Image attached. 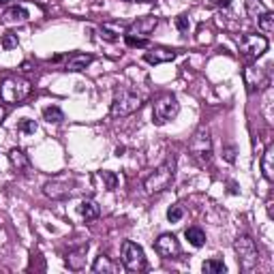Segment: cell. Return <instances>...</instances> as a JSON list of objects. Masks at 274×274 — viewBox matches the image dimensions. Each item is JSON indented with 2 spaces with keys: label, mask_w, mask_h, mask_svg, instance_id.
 <instances>
[{
  "label": "cell",
  "mask_w": 274,
  "mask_h": 274,
  "mask_svg": "<svg viewBox=\"0 0 274 274\" xmlns=\"http://www.w3.org/2000/svg\"><path fill=\"white\" fill-rule=\"evenodd\" d=\"M26 20H28L26 7H11L4 11V15H2V24H22Z\"/></svg>",
  "instance_id": "17"
},
{
  "label": "cell",
  "mask_w": 274,
  "mask_h": 274,
  "mask_svg": "<svg viewBox=\"0 0 274 274\" xmlns=\"http://www.w3.org/2000/svg\"><path fill=\"white\" fill-rule=\"evenodd\" d=\"M77 212L82 214V219L92 221V219H99V214H101V206H99L95 199H84V202L77 206Z\"/></svg>",
  "instance_id": "16"
},
{
  "label": "cell",
  "mask_w": 274,
  "mask_h": 274,
  "mask_svg": "<svg viewBox=\"0 0 274 274\" xmlns=\"http://www.w3.org/2000/svg\"><path fill=\"white\" fill-rule=\"evenodd\" d=\"M122 266L127 268L131 272H139L146 268V255H144V248L139 244H135V242L127 240L122 244Z\"/></svg>",
  "instance_id": "7"
},
{
  "label": "cell",
  "mask_w": 274,
  "mask_h": 274,
  "mask_svg": "<svg viewBox=\"0 0 274 274\" xmlns=\"http://www.w3.org/2000/svg\"><path fill=\"white\" fill-rule=\"evenodd\" d=\"M261 170H264V176L268 180L274 178V148L272 146L264 152V159H261Z\"/></svg>",
  "instance_id": "20"
},
{
  "label": "cell",
  "mask_w": 274,
  "mask_h": 274,
  "mask_svg": "<svg viewBox=\"0 0 274 274\" xmlns=\"http://www.w3.org/2000/svg\"><path fill=\"white\" fill-rule=\"evenodd\" d=\"M141 107V97H137L133 90L120 88L116 90L114 103H111V114L114 116H129Z\"/></svg>",
  "instance_id": "5"
},
{
  "label": "cell",
  "mask_w": 274,
  "mask_h": 274,
  "mask_svg": "<svg viewBox=\"0 0 274 274\" xmlns=\"http://www.w3.org/2000/svg\"><path fill=\"white\" fill-rule=\"evenodd\" d=\"M154 248H157V253L161 255V257L171 259L180 253V242L173 234H163V236H159L157 242H154Z\"/></svg>",
  "instance_id": "11"
},
{
  "label": "cell",
  "mask_w": 274,
  "mask_h": 274,
  "mask_svg": "<svg viewBox=\"0 0 274 274\" xmlns=\"http://www.w3.org/2000/svg\"><path fill=\"white\" fill-rule=\"evenodd\" d=\"M259 28L264 30V33H274V13L272 11H268L259 17Z\"/></svg>",
  "instance_id": "26"
},
{
  "label": "cell",
  "mask_w": 274,
  "mask_h": 274,
  "mask_svg": "<svg viewBox=\"0 0 274 274\" xmlns=\"http://www.w3.org/2000/svg\"><path fill=\"white\" fill-rule=\"evenodd\" d=\"M43 193L52 199H67L75 193V180L71 176H60V178H54L43 186Z\"/></svg>",
  "instance_id": "8"
},
{
  "label": "cell",
  "mask_w": 274,
  "mask_h": 274,
  "mask_svg": "<svg viewBox=\"0 0 274 274\" xmlns=\"http://www.w3.org/2000/svg\"><path fill=\"white\" fill-rule=\"evenodd\" d=\"M176 28L180 30V33H189L191 30V22H189V17H184V15H178L176 17Z\"/></svg>",
  "instance_id": "31"
},
{
  "label": "cell",
  "mask_w": 274,
  "mask_h": 274,
  "mask_svg": "<svg viewBox=\"0 0 274 274\" xmlns=\"http://www.w3.org/2000/svg\"><path fill=\"white\" fill-rule=\"evenodd\" d=\"M182 216H184V210L180 208V206H171V208L167 210V221L170 223H178Z\"/></svg>",
  "instance_id": "29"
},
{
  "label": "cell",
  "mask_w": 274,
  "mask_h": 274,
  "mask_svg": "<svg viewBox=\"0 0 274 274\" xmlns=\"http://www.w3.org/2000/svg\"><path fill=\"white\" fill-rule=\"evenodd\" d=\"M234 248H236V255H238V261H240L242 270H244V272H253L255 268H257V261H259L255 242L248 238V236H238L236 242H234Z\"/></svg>",
  "instance_id": "3"
},
{
  "label": "cell",
  "mask_w": 274,
  "mask_h": 274,
  "mask_svg": "<svg viewBox=\"0 0 274 274\" xmlns=\"http://www.w3.org/2000/svg\"><path fill=\"white\" fill-rule=\"evenodd\" d=\"M244 4H246V13L251 17H261L264 13H268V7L261 0H244Z\"/></svg>",
  "instance_id": "23"
},
{
  "label": "cell",
  "mask_w": 274,
  "mask_h": 274,
  "mask_svg": "<svg viewBox=\"0 0 274 274\" xmlns=\"http://www.w3.org/2000/svg\"><path fill=\"white\" fill-rule=\"evenodd\" d=\"M99 33H101V36H103V39L105 41H109V43H114V41H118V36H116V33H114V30H109V28H99Z\"/></svg>",
  "instance_id": "32"
},
{
  "label": "cell",
  "mask_w": 274,
  "mask_h": 274,
  "mask_svg": "<svg viewBox=\"0 0 274 274\" xmlns=\"http://www.w3.org/2000/svg\"><path fill=\"white\" fill-rule=\"evenodd\" d=\"M17 43H20V39H17V34H13V33H7L2 36V47L4 49H13V47H17Z\"/></svg>",
  "instance_id": "30"
},
{
  "label": "cell",
  "mask_w": 274,
  "mask_h": 274,
  "mask_svg": "<svg viewBox=\"0 0 274 274\" xmlns=\"http://www.w3.org/2000/svg\"><path fill=\"white\" fill-rule=\"evenodd\" d=\"M90 62H92V56L88 54H73L67 60V71H84Z\"/></svg>",
  "instance_id": "18"
},
{
  "label": "cell",
  "mask_w": 274,
  "mask_h": 274,
  "mask_svg": "<svg viewBox=\"0 0 274 274\" xmlns=\"http://www.w3.org/2000/svg\"><path fill=\"white\" fill-rule=\"evenodd\" d=\"M129 47H148V39H141V36H135V34H127L124 36Z\"/></svg>",
  "instance_id": "27"
},
{
  "label": "cell",
  "mask_w": 274,
  "mask_h": 274,
  "mask_svg": "<svg viewBox=\"0 0 274 274\" xmlns=\"http://www.w3.org/2000/svg\"><path fill=\"white\" fill-rule=\"evenodd\" d=\"M223 157H225L227 163H234V161H236V148L234 146H225V150H223Z\"/></svg>",
  "instance_id": "33"
},
{
  "label": "cell",
  "mask_w": 274,
  "mask_h": 274,
  "mask_svg": "<svg viewBox=\"0 0 274 274\" xmlns=\"http://www.w3.org/2000/svg\"><path fill=\"white\" fill-rule=\"evenodd\" d=\"M9 161H11V165L15 167L17 171H24V170H28V157L24 154V150H20V148H13V150L9 152Z\"/></svg>",
  "instance_id": "19"
},
{
  "label": "cell",
  "mask_w": 274,
  "mask_h": 274,
  "mask_svg": "<svg viewBox=\"0 0 274 274\" xmlns=\"http://www.w3.org/2000/svg\"><path fill=\"white\" fill-rule=\"evenodd\" d=\"M238 45H240V52H244L246 56H251V58H259V56L268 49V39H266V36H261V34H244L238 41Z\"/></svg>",
  "instance_id": "9"
},
{
  "label": "cell",
  "mask_w": 274,
  "mask_h": 274,
  "mask_svg": "<svg viewBox=\"0 0 274 274\" xmlns=\"http://www.w3.org/2000/svg\"><path fill=\"white\" fill-rule=\"evenodd\" d=\"M180 111V103L173 95H161L157 101L152 103V122L154 124H165L171 118H176Z\"/></svg>",
  "instance_id": "4"
},
{
  "label": "cell",
  "mask_w": 274,
  "mask_h": 274,
  "mask_svg": "<svg viewBox=\"0 0 274 274\" xmlns=\"http://www.w3.org/2000/svg\"><path fill=\"white\" fill-rule=\"evenodd\" d=\"M86 253H88V244L77 246V248H68L65 253V264L71 268V270H82L86 266Z\"/></svg>",
  "instance_id": "12"
},
{
  "label": "cell",
  "mask_w": 274,
  "mask_h": 274,
  "mask_svg": "<svg viewBox=\"0 0 274 274\" xmlns=\"http://www.w3.org/2000/svg\"><path fill=\"white\" fill-rule=\"evenodd\" d=\"M127 2H154V0H127Z\"/></svg>",
  "instance_id": "35"
},
{
  "label": "cell",
  "mask_w": 274,
  "mask_h": 274,
  "mask_svg": "<svg viewBox=\"0 0 274 274\" xmlns=\"http://www.w3.org/2000/svg\"><path fill=\"white\" fill-rule=\"evenodd\" d=\"M176 58V52L173 49H167V47H154L150 52H146L144 60L150 62V65H161V62H171Z\"/></svg>",
  "instance_id": "14"
},
{
  "label": "cell",
  "mask_w": 274,
  "mask_h": 274,
  "mask_svg": "<svg viewBox=\"0 0 274 274\" xmlns=\"http://www.w3.org/2000/svg\"><path fill=\"white\" fill-rule=\"evenodd\" d=\"M9 2V0H0V4H7Z\"/></svg>",
  "instance_id": "36"
},
{
  "label": "cell",
  "mask_w": 274,
  "mask_h": 274,
  "mask_svg": "<svg viewBox=\"0 0 274 274\" xmlns=\"http://www.w3.org/2000/svg\"><path fill=\"white\" fill-rule=\"evenodd\" d=\"M173 173H176V161L170 159V161H165L161 167H157L150 176L146 178V191L148 193H163L167 186H170L173 182Z\"/></svg>",
  "instance_id": "2"
},
{
  "label": "cell",
  "mask_w": 274,
  "mask_h": 274,
  "mask_svg": "<svg viewBox=\"0 0 274 274\" xmlns=\"http://www.w3.org/2000/svg\"><path fill=\"white\" fill-rule=\"evenodd\" d=\"M202 270L206 274H225L227 268H225V264H223L221 259H208V261H204V264H202Z\"/></svg>",
  "instance_id": "22"
},
{
  "label": "cell",
  "mask_w": 274,
  "mask_h": 274,
  "mask_svg": "<svg viewBox=\"0 0 274 274\" xmlns=\"http://www.w3.org/2000/svg\"><path fill=\"white\" fill-rule=\"evenodd\" d=\"M191 154L195 157L199 163H208L212 159V139H210V133L208 129L202 127L195 131L191 139Z\"/></svg>",
  "instance_id": "6"
},
{
  "label": "cell",
  "mask_w": 274,
  "mask_h": 274,
  "mask_svg": "<svg viewBox=\"0 0 274 274\" xmlns=\"http://www.w3.org/2000/svg\"><path fill=\"white\" fill-rule=\"evenodd\" d=\"M244 82L248 86V90H261L270 84V73L264 67H246L244 68Z\"/></svg>",
  "instance_id": "10"
},
{
  "label": "cell",
  "mask_w": 274,
  "mask_h": 274,
  "mask_svg": "<svg viewBox=\"0 0 274 274\" xmlns=\"http://www.w3.org/2000/svg\"><path fill=\"white\" fill-rule=\"evenodd\" d=\"M99 180L105 184V189H107V191H114L118 186V176L114 171H99Z\"/></svg>",
  "instance_id": "25"
},
{
  "label": "cell",
  "mask_w": 274,
  "mask_h": 274,
  "mask_svg": "<svg viewBox=\"0 0 274 274\" xmlns=\"http://www.w3.org/2000/svg\"><path fill=\"white\" fill-rule=\"evenodd\" d=\"M30 90H33V86H30L28 79L24 77H4L2 82H0V99H2L4 103L9 105H15V103H22L24 99L30 95Z\"/></svg>",
  "instance_id": "1"
},
{
  "label": "cell",
  "mask_w": 274,
  "mask_h": 274,
  "mask_svg": "<svg viewBox=\"0 0 274 274\" xmlns=\"http://www.w3.org/2000/svg\"><path fill=\"white\" fill-rule=\"evenodd\" d=\"M159 24V17L154 15H146V17H139V20H135L131 24L129 28V34H150L154 28H157Z\"/></svg>",
  "instance_id": "13"
},
{
  "label": "cell",
  "mask_w": 274,
  "mask_h": 274,
  "mask_svg": "<svg viewBox=\"0 0 274 274\" xmlns=\"http://www.w3.org/2000/svg\"><path fill=\"white\" fill-rule=\"evenodd\" d=\"M118 270H120V266L114 264L111 261V257H107V255H99V257L95 259V264H92V272H97V274H116Z\"/></svg>",
  "instance_id": "15"
},
{
  "label": "cell",
  "mask_w": 274,
  "mask_h": 274,
  "mask_svg": "<svg viewBox=\"0 0 274 274\" xmlns=\"http://www.w3.org/2000/svg\"><path fill=\"white\" fill-rule=\"evenodd\" d=\"M4 118H7V109H4L2 105H0V124H2V120H4Z\"/></svg>",
  "instance_id": "34"
},
{
  "label": "cell",
  "mask_w": 274,
  "mask_h": 274,
  "mask_svg": "<svg viewBox=\"0 0 274 274\" xmlns=\"http://www.w3.org/2000/svg\"><path fill=\"white\" fill-rule=\"evenodd\" d=\"M17 129H20V133L30 135V133H34V131H36V122L34 120H28V118H24V120L17 124Z\"/></svg>",
  "instance_id": "28"
},
{
  "label": "cell",
  "mask_w": 274,
  "mask_h": 274,
  "mask_svg": "<svg viewBox=\"0 0 274 274\" xmlns=\"http://www.w3.org/2000/svg\"><path fill=\"white\" fill-rule=\"evenodd\" d=\"M184 238L189 240L195 248H199V246L206 244V234H204V229H199V227H189V229L184 232Z\"/></svg>",
  "instance_id": "21"
},
{
  "label": "cell",
  "mask_w": 274,
  "mask_h": 274,
  "mask_svg": "<svg viewBox=\"0 0 274 274\" xmlns=\"http://www.w3.org/2000/svg\"><path fill=\"white\" fill-rule=\"evenodd\" d=\"M43 118L49 122V124H58V122H62L65 120V114H62V109L60 107H56V105H49V107H45L43 109Z\"/></svg>",
  "instance_id": "24"
}]
</instances>
